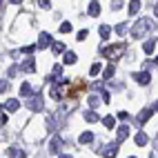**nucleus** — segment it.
I'll use <instances>...</instances> for the list:
<instances>
[{
  "mask_svg": "<svg viewBox=\"0 0 158 158\" xmlns=\"http://www.w3.org/2000/svg\"><path fill=\"white\" fill-rule=\"evenodd\" d=\"M149 27H152V20H149V18H140L138 23L131 27V36H134L136 40H140L147 31H149Z\"/></svg>",
  "mask_w": 158,
  "mask_h": 158,
  "instance_id": "f257e3e1",
  "label": "nucleus"
},
{
  "mask_svg": "<svg viewBox=\"0 0 158 158\" xmlns=\"http://www.w3.org/2000/svg\"><path fill=\"white\" fill-rule=\"evenodd\" d=\"M102 125H105L107 129H114V125H116V118H114V116H105V118H102Z\"/></svg>",
  "mask_w": 158,
  "mask_h": 158,
  "instance_id": "b1692460",
  "label": "nucleus"
},
{
  "mask_svg": "<svg viewBox=\"0 0 158 158\" xmlns=\"http://www.w3.org/2000/svg\"><path fill=\"white\" fill-rule=\"evenodd\" d=\"M100 94H102V102H109V94L107 91H100Z\"/></svg>",
  "mask_w": 158,
  "mask_h": 158,
  "instance_id": "c9c22d12",
  "label": "nucleus"
},
{
  "mask_svg": "<svg viewBox=\"0 0 158 158\" xmlns=\"http://www.w3.org/2000/svg\"><path fill=\"white\" fill-rule=\"evenodd\" d=\"M43 105H45L43 94H31L27 98V109L29 111H43Z\"/></svg>",
  "mask_w": 158,
  "mask_h": 158,
  "instance_id": "f03ea898",
  "label": "nucleus"
},
{
  "mask_svg": "<svg viewBox=\"0 0 158 158\" xmlns=\"http://www.w3.org/2000/svg\"><path fill=\"white\" fill-rule=\"evenodd\" d=\"M116 154H118V145H116V143H109V145L102 147V156L105 158H114Z\"/></svg>",
  "mask_w": 158,
  "mask_h": 158,
  "instance_id": "39448f33",
  "label": "nucleus"
},
{
  "mask_svg": "<svg viewBox=\"0 0 158 158\" xmlns=\"http://www.w3.org/2000/svg\"><path fill=\"white\" fill-rule=\"evenodd\" d=\"M7 87H9V80H5V78H2V80H0V94H5V91H7Z\"/></svg>",
  "mask_w": 158,
  "mask_h": 158,
  "instance_id": "c756f323",
  "label": "nucleus"
},
{
  "mask_svg": "<svg viewBox=\"0 0 158 158\" xmlns=\"http://www.w3.org/2000/svg\"><path fill=\"white\" fill-rule=\"evenodd\" d=\"M127 136H129V127H127V125H120L118 131H116V145H120Z\"/></svg>",
  "mask_w": 158,
  "mask_h": 158,
  "instance_id": "0eeeda50",
  "label": "nucleus"
},
{
  "mask_svg": "<svg viewBox=\"0 0 158 158\" xmlns=\"http://www.w3.org/2000/svg\"><path fill=\"white\" fill-rule=\"evenodd\" d=\"M98 102H100V98H98V96H89V105H91V107H96Z\"/></svg>",
  "mask_w": 158,
  "mask_h": 158,
  "instance_id": "72a5a7b5",
  "label": "nucleus"
},
{
  "mask_svg": "<svg viewBox=\"0 0 158 158\" xmlns=\"http://www.w3.org/2000/svg\"><path fill=\"white\" fill-rule=\"evenodd\" d=\"M134 80L138 82V85H149L152 76H149V73H147V71H138V73H136V76H134Z\"/></svg>",
  "mask_w": 158,
  "mask_h": 158,
  "instance_id": "6e6552de",
  "label": "nucleus"
},
{
  "mask_svg": "<svg viewBox=\"0 0 158 158\" xmlns=\"http://www.w3.org/2000/svg\"><path fill=\"white\" fill-rule=\"evenodd\" d=\"M20 69H23V71H27V73H34V71H36V60H34V58L25 60L23 65H20Z\"/></svg>",
  "mask_w": 158,
  "mask_h": 158,
  "instance_id": "1a4fd4ad",
  "label": "nucleus"
},
{
  "mask_svg": "<svg viewBox=\"0 0 158 158\" xmlns=\"http://www.w3.org/2000/svg\"><path fill=\"white\" fill-rule=\"evenodd\" d=\"M149 158H156V154H152V156H149Z\"/></svg>",
  "mask_w": 158,
  "mask_h": 158,
  "instance_id": "58836bf2",
  "label": "nucleus"
},
{
  "mask_svg": "<svg viewBox=\"0 0 158 158\" xmlns=\"http://www.w3.org/2000/svg\"><path fill=\"white\" fill-rule=\"evenodd\" d=\"M138 9H140V2H138V0H134V2H129V14L134 16L136 11H138Z\"/></svg>",
  "mask_w": 158,
  "mask_h": 158,
  "instance_id": "bb28decb",
  "label": "nucleus"
},
{
  "mask_svg": "<svg viewBox=\"0 0 158 158\" xmlns=\"http://www.w3.org/2000/svg\"><path fill=\"white\" fill-rule=\"evenodd\" d=\"M114 73H116V67H114V65H107V67H105V71H102V78L109 80V78H114Z\"/></svg>",
  "mask_w": 158,
  "mask_h": 158,
  "instance_id": "6ab92c4d",
  "label": "nucleus"
},
{
  "mask_svg": "<svg viewBox=\"0 0 158 158\" xmlns=\"http://www.w3.org/2000/svg\"><path fill=\"white\" fill-rule=\"evenodd\" d=\"M16 71H18V67L11 65V67H9V71H7V76H9V78H14V76H16Z\"/></svg>",
  "mask_w": 158,
  "mask_h": 158,
  "instance_id": "473e14b6",
  "label": "nucleus"
},
{
  "mask_svg": "<svg viewBox=\"0 0 158 158\" xmlns=\"http://www.w3.org/2000/svg\"><path fill=\"white\" fill-rule=\"evenodd\" d=\"M60 149H62L60 136H54V138H51V143H49V154H60Z\"/></svg>",
  "mask_w": 158,
  "mask_h": 158,
  "instance_id": "423d86ee",
  "label": "nucleus"
},
{
  "mask_svg": "<svg viewBox=\"0 0 158 158\" xmlns=\"http://www.w3.org/2000/svg\"><path fill=\"white\" fill-rule=\"evenodd\" d=\"M76 60H78V56L73 51H65V65H73Z\"/></svg>",
  "mask_w": 158,
  "mask_h": 158,
  "instance_id": "412c9836",
  "label": "nucleus"
},
{
  "mask_svg": "<svg viewBox=\"0 0 158 158\" xmlns=\"http://www.w3.org/2000/svg\"><path fill=\"white\" fill-rule=\"evenodd\" d=\"M154 111H156V105H154V109H143V111H140V116H138V123L143 125V123H145V120H147V118H149V116L154 114Z\"/></svg>",
  "mask_w": 158,
  "mask_h": 158,
  "instance_id": "dca6fc26",
  "label": "nucleus"
},
{
  "mask_svg": "<svg viewBox=\"0 0 158 158\" xmlns=\"http://www.w3.org/2000/svg\"><path fill=\"white\" fill-rule=\"evenodd\" d=\"M98 34H100V38H102V40H109V34H111V29H109L107 25H100Z\"/></svg>",
  "mask_w": 158,
  "mask_h": 158,
  "instance_id": "aec40b11",
  "label": "nucleus"
},
{
  "mask_svg": "<svg viewBox=\"0 0 158 158\" xmlns=\"http://www.w3.org/2000/svg\"><path fill=\"white\" fill-rule=\"evenodd\" d=\"M76 38H78V40H80V43H82V40H85V38H87V29H80Z\"/></svg>",
  "mask_w": 158,
  "mask_h": 158,
  "instance_id": "2f4dec72",
  "label": "nucleus"
},
{
  "mask_svg": "<svg viewBox=\"0 0 158 158\" xmlns=\"http://www.w3.org/2000/svg\"><path fill=\"white\" fill-rule=\"evenodd\" d=\"M51 51H54V54H62V51H65V45L62 43H51Z\"/></svg>",
  "mask_w": 158,
  "mask_h": 158,
  "instance_id": "393cba45",
  "label": "nucleus"
},
{
  "mask_svg": "<svg viewBox=\"0 0 158 158\" xmlns=\"http://www.w3.org/2000/svg\"><path fill=\"white\" fill-rule=\"evenodd\" d=\"M131 158H134V156H131Z\"/></svg>",
  "mask_w": 158,
  "mask_h": 158,
  "instance_id": "ea45409f",
  "label": "nucleus"
},
{
  "mask_svg": "<svg viewBox=\"0 0 158 158\" xmlns=\"http://www.w3.org/2000/svg\"><path fill=\"white\" fill-rule=\"evenodd\" d=\"M5 5H7V2H2V0H0V9H5Z\"/></svg>",
  "mask_w": 158,
  "mask_h": 158,
  "instance_id": "e433bc0d",
  "label": "nucleus"
},
{
  "mask_svg": "<svg viewBox=\"0 0 158 158\" xmlns=\"http://www.w3.org/2000/svg\"><path fill=\"white\" fill-rule=\"evenodd\" d=\"M47 131H56V114L47 116Z\"/></svg>",
  "mask_w": 158,
  "mask_h": 158,
  "instance_id": "f3484780",
  "label": "nucleus"
},
{
  "mask_svg": "<svg viewBox=\"0 0 158 158\" xmlns=\"http://www.w3.org/2000/svg\"><path fill=\"white\" fill-rule=\"evenodd\" d=\"M82 116H85V120H87V123H96V120H100V116H98L96 111H91V109H89V111H85Z\"/></svg>",
  "mask_w": 158,
  "mask_h": 158,
  "instance_id": "a211bd4d",
  "label": "nucleus"
},
{
  "mask_svg": "<svg viewBox=\"0 0 158 158\" xmlns=\"http://www.w3.org/2000/svg\"><path fill=\"white\" fill-rule=\"evenodd\" d=\"M91 76H98V73H100V65H98V62H96V65H91Z\"/></svg>",
  "mask_w": 158,
  "mask_h": 158,
  "instance_id": "7c9ffc66",
  "label": "nucleus"
},
{
  "mask_svg": "<svg viewBox=\"0 0 158 158\" xmlns=\"http://www.w3.org/2000/svg\"><path fill=\"white\" fill-rule=\"evenodd\" d=\"M51 43H54V38H51V34H40V40H38V45H36V49H45V47H49Z\"/></svg>",
  "mask_w": 158,
  "mask_h": 158,
  "instance_id": "20e7f679",
  "label": "nucleus"
},
{
  "mask_svg": "<svg viewBox=\"0 0 158 158\" xmlns=\"http://www.w3.org/2000/svg\"><path fill=\"white\" fill-rule=\"evenodd\" d=\"M7 154L11 156V158H27V154H25L23 149H18V147H9V149H7Z\"/></svg>",
  "mask_w": 158,
  "mask_h": 158,
  "instance_id": "9b49d317",
  "label": "nucleus"
},
{
  "mask_svg": "<svg viewBox=\"0 0 158 158\" xmlns=\"http://www.w3.org/2000/svg\"><path fill=\"white\" fill-rule=\"evenodd\" d=\"M2 107L7 109V111H18V107H20V100H16V98H9Z\"/></svg>",
  "mask_w": 158,
  "mask_h": 158,
  "instance_id": "9d476101",
  "label": "nucleus"
},
{
  "mask_svg": "<svg viewBox=\"0 0 158 158\" xmlns=\"http://www.w3.org/2000/svg\"><path fill=\"white\" fill-rule=\"evenodd\" d=\"M125 31H127V25H125V23H120V25H116V34H118V36H123Z\"/></svg>",
  "mask_w": 158,
  "mask_h": 158,
  "instance_id": "cd10ccee",
  "label": "nucleus"
},
{
  "mask_svg": "<svg viewBox=\"0 0 158 158\" xmlns=\"http://www.w3.org/2000/svg\"><path fill=\"white\" fill-rule=\"evenodd\" d=\"M80 89H85V82H82V80H76V82H73V87L69 89V94H71V96H78Z\"/></svg>",
  "mask_w": 158,
  "mask_h": 158,
  "instance_id": "4468645a",
  "label": "nucleus"
},
{
  "mask_svg": "<svg viewBox=\"0 0 158 158\" xmlns=\"http://www.w3.org/2000/svg\"><path fill=\"white\" fill-rule=\"evenodd\" d=\"M123 51H125V45H123V43H120V45H109V47H105V49L100 51V56H102V58H111V60H114L116 56H120Z\"/></svg>",
  "mask_w": 158,
  "mask_h": 158,
  "instance_id": "7ed1b4c3",
  "label": "nucleus"
},
{
  "mask_svg": "<svg viewBox=\"0 0 158 158\" xmlns=\"http://www.w3.org/2000/svg\"><path fill=\"white\" fill-rule=\"evenodd\" d=\"M60 31H62V34H69V31H71V23H62L60 25Z\"/></svg>",
  "mask_w": 158,
  "mask_h": 158,
  "instance_id": "c85d7f7f",
  "label": "nucleus"
},
{
  "mask_svg": "<svg viewBox=\"0 0 158 158\" xmlns=\"http://www.w3.org/2000/svg\"><path fill=\"white\" fill-rule=\"evenodd\" d=\"M51 98H54V100H60V98H62V89H60V87H54V89H51Z\"/></svg>",
  "mask_w": 158,
  "mask_h": 158,
  "instance_id": "a878e982",
  "label": "nucleus"
},
{
  "mask_svg": "<svg viewBox=\"0 0 158 158\" xmlns=\"http://www.w3.org/2000/svg\"><path fill=\"white\" fill-rule=\"evenodd\" d=\"M60 158H71V156H60Z\"/></svg>",
  "mask_w": 158,
  "mask_h": 158,
  "instance_id": "4c0bfd02",
  "label": "nucleus"
},
{
  "mask_svg": "<svg viewBox=\"0 0 158 158\" xmlns=\"http://www.w3.org/2000/svg\"><path fill=\"white\" fill-rule=\"evenodd\" d=\"M89 16H100V2H96V0H94V2H89Z\"/></svg>",
  "mask_w": 158,
  "mask_h": 158,
  "instance_id": "2eb2a0df",
  "label": "nucleus"
},
{
  "mask_svg": "<svg viewBox=\"0 0 158 158\" xmlns=\"http://www.w3.org/2000/svg\"><path fill=\"white\" fill-rule=\"evenodd\" d=\"M38 5H40V7H43V9H49V5H51V2H49V0H40V2H38Z\"/></svg>",
  "mask_w": 158,
  "mask_h": 158,
  "instance_id": "f704fd0d",
  "label": "nucleus"
},
{
  "mask_svg": "<svg viewBox=\"0 0 158 158\" xmlns=\"http://www.w3.org/2000/svg\"><path fill=\"white\" fill-rule=\"evenodd\" d=\"M91 140H94V134H91V131H82V134H80V138H78L80 145H89Z\"/></svg>",
  "mask_w": 158,
  "mask_h": 158,
  "instance_id": "f8f14e48",
  "label": "nucleus"
},
{
  "mask_svg": "<svg viewBox=\"0 0 158 158\" xmlns=\"http://www.w3.org/2000/svg\"><path fill=\"white\" fill-rule=\"evenodd\" d=\"M31 91H34V89H31L29 82H23V85H20V94H23L25 98H29V96H31Z\"/></svg>",
  "mask_w": 158,
  "mask_h": 158,
  "instance_id": "4be33fe9",
  "label": "nucleus"
},
{
  "mask_svg": "<svg viewBox=\"0 0 158 158\" xmlns=\"http://www.w3.org/2000/svg\"><path fill=\"white\" fill-rule=\"evenodd\" d=\"M145 49V54H154V49H156V40H147V43L143 45Z\"/></svg>",
  "mask_w": 158,
  "mask_h": 158,
  "instance_id": "5701e85b",
  "label": "nucleus"
},
{
  "mask_svg": "<svg viewBox=\"0 0 158 158\" xmlns=\"http://www.w3.org/2000/svg\"><path fill=\"white\" fill-rule=\"evenodd\" d=\"M147 143H149V138H147L145 131H138V134H136V145H138V147H145Z\"/></svg>",
  "mask_w": 158,
  "mask_h": 158,
  "instance_id": "ddd939ff",
  "label": "nucleus"
}]
</instances>
